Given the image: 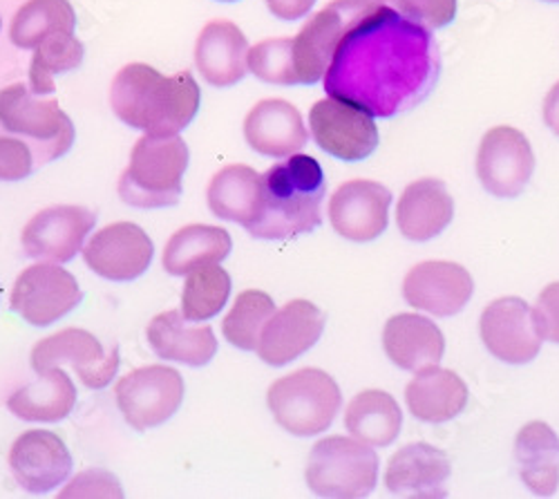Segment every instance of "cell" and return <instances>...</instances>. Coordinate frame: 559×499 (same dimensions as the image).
I'll list each match as a JSON object with an SVG mask.
<instances>
[{"label": "cell", "instance_id": "cell-37", "mask_svg": "<svg viewBox=\"0 0 559 499\" xmlns=\"http://www.w3.org/2000/svg\"><path fill=\"white\" fill-rule=\"evenodd\" d=\"M249 70L264 83L298 85L294 38H266L249 50Z\"/></svg>", "mask_w": 559, "mask_h": 499}, {"label": "cell", "instance_id": "cell-34", "mask_svg": "<svg viewBox=\"0 0 559 499\" xmlns=\"http://www.w3.org/2000/svg\"><path fill=\"white\" fill-rule=\"evenodd\" d=\"M85 50L74 32H57L45 38L29 63V87L38 97L55 95V76L68 74L83 63Z\"/></svg>", "mask_w": 559, "mask_h": 499}, {"label": "cell", "instance_id": "cell-30", "mask_svg": "<svg viewBox=\"0 0 559 499\" xmlns=\"http://www.w3.org/2000/svg\"><path fill=\"white\" fill-rule=\"evenodd\" d=\"M515 462L522 482L539 497L559 486V437L544 421L526 424L515 439Z\"/></svg>", "mask_w": 559, "mask_h": 499}, {"label": "cell", "instance_id": "cell-33", "mask_svg": "<svg viewBox=\"0 0 559 499\" xmlns=\"http://www.w3.org/2000/svg\"><path fill=\"white\" fill-rule=\"evenodd\" d=\"M76 14L70 0H25L10 25V38L21 50H34L57 34L74 32Z\"/></svg>", "mask_w": 559, "mask_h": 499}, {"label": "cell", "instance_id": "cell-15", "mask_svg": "<svg viewBox=\"0 0 559 499\" xmlns=\"http://www.w3.org/2000/svg\"><path fill=\"white\" fill-rule=\"evenodd\" d=\"M155 256L148 234L132 222H115L90 238L83 249L85 264L97 276L115 283H130L144 276Z\"/></svg>", "mask_w": 559, "mask_h": 499}, {"label": "cell", "instance_id": "cell-3", "mask_svg": "<svg viewBox=\"0 0 559 499\" xmlns=\"http://www.w3.org/2000/svg\"><path fill=\"white\" fill-rule=\"evenodd\" d=\"M328 193L322 166L311 155H292L262 175V206L247 231L258 240H289L318 229Z\"/></svg>", "mask_w": 559, "mask_h": 499}, {"label": "cell", "instance_id": "cell-21", "mask_svg": "<svg viewBox=\"0 0 559 499\" xmlns=\"http://www.w3.org/2000/svg\"><path fill=\"white\" fill-rule=\"evenodd\" d=\"M450 475L452 464L445 452L426 441H416L390 458L385 486L399 497H445Z\"/></svg>", "mask_w": 559, "mask_h": 499}, {"label": "cell", "instance_id": "cell-10", "mask_svg": "<svg viewBox=\"0 0 559 499\" xmlns=\"http://www.w3.org/2000/svg\"><path fill=\"white\" fill-rule=\"evenodd\" d=\"M183 392L181 375L168 366L132 370L115 385L119 411L136 432L166 424L181 407Z\"/></svg>", "mask_w": 559, "mask_h": 499}, {"label": "cell", "instance_id": "cell-2", "mask_svg": "<svg viewBox=\"0 0 559 499\" xmlns=\"http://www.w3.org/2000/svg\"><path fill=\"white\" fill-rule=\"evenodd\" d=\"M200 104L202 93L191 72L166 76L153 66L130 63L110 85L112 112L146 134H177L195 119Z\"/></svg>", "mask_w": 559, "mask_h": 499}, {"label": "cell", "instance_id": "cell-46", "mask_svg": "<svg viewBox=\"0 0 559 499\" xmlns=\"http://www.w3.org/2000/svg\"><path fill=\"white\" fill-rule=\"evenodd\" d=\"M0 25H3V21H0Z\"/></svg>", "mask_w": 559, "mask_h": 499}, {"label": "cell", "instance_id": "cell-35", "mask_svg": "<svg viewBox=\"0 0 559 499\" xmlns=\"http://www.w3.org/2000/svg\"><path fill=\"white\" fill-rule=\"evenodd\" d=\"M230 296V276L219 264L191 271L181 292V313L195 323L215 319Z\"/></svg>", "mask_w": 559, "mask_h": 499}, {"label": "cell", "instance_id": "cell-40", "mask_svg": "<svg viewBox=\"0 0 559 499\" xmlns=\"http://www.w3.org/2000/svg\"><path fill=\"white\" fill-rule=\"evenodd\" d=\"M121 497L123 490L119 486V479L106 471L92 468L81 473L76 479L70 482V486L61 492V497Z\"/></svg>", "mask_w": 559, "mask_h": 499}, {"label": "cell", "instance_id": "cell-17", "mask_svg": "<svg viewBox=\"0 0 559 499\" xmlns=\"http://www.w3.org/2000/svg\"><path fill=\"white\" fill-rule=\"evenodd\" d=\"M475 281L471 271L448 260H426L407 271L403 281V296L409 307L441 316L459 313L471 302Z\"/></svg>", "mask_w": 559, "mask_h": 499}, {"label": "cell", "instance_id": "cell-38", "mask_svg": "<svg viewBox=\"0 0 559 499\" xmlns=\"http://www.w3.org/2000/svg\"><path fill=\"white\" fill-rule=\"evenodd\" d=\"M407 21L428 29H441L456 16V0H385Z\"/></svg>", "mask_w": 559, "mask_h": 499}, {"label": "cell", "instance_id": "cell-18", "mask_svg": "<svg viewBox=\"0 0 559 499\" xmlns=\"http://www.w3.org/2000/svg\"><path fill=\"white\" fill-rule=\"evenodd\" d=\"M392 193L371 179H352L330 200L334 231L352 242H371L388 229Z\"/></svg>", "mask_w": 559, "mask_h": 499}, {"label": "cell", "instance_id": "cell-42", "mask_svg": "<svg viewBox=\"0 0 559 499\" xmlns=\"http://www.w3.org/2000/svg\"><path fill=\"white\" fill-rule=\"evenodd\" d=\"M264 3L277 21L294 23V21L305 19L311 12L316 0H264Z\"/></svg>", "mask_w": 559, "mask_h": 499}, {"label": "cell", "instance_id": "cell-36", "mask_svg": "<svg viewBox=\"0 0 559 499\" xmlns=\"http://www.w3.org/2000/svg\"><path fill=\"white\" fill-rule=\"evenodd\" d=\"M275 311V302L260 289H247L236 298V305L222 323L224 338L238 349L255 352L260 334Z\"/></svg>", "mask_w": 559, "mask_h": 499}, {"label": "cell", "instance_id": "cell-7", "mask_svg": "<svg viewBox=\"0 0 559 499\" xmlns=\"http://www.w3.org/2000/svg\"><path fill=\"white\" fill-rule=\"evenodd\" d=\"M305 479L318 497H367L379 484V455L356 437H324L311 448Z\"/></svg>", "mask_w": 559, "mask_h": 499}, {"label": "cell", "instance_id": "cell-11", "mask_svg": "<svg viewBox=\"0 0 559 499\" xmlns=\"http://www.w3.org/2000/svg\"><path fill=\"white\" fill-rule=\"evenodd\" d=\"M83 300L76 278L59 262L27 266L12 289V311L34 328H48L66 319Z\"/></svg>", "mask_w": 559, "mask_h": 499}, {"label": "cell", "instance_id": "cell-12", "mask_svg": "<svg viewBox=\"0 0 559 499\" xmlns=\"http://www.w3.org/2000/svg\"><path fill=\"white\" fill-rule=\"evenodd\" d=\"M311 138L324 153L343 162H362L379 146L374 115L365 108L330 97L309 110Z\"/></svg>", "mask_w": 559, "mask_h": 499}, {"label": "cell", "instance_id": "cell-20", "mask_svg": "<svg viewBox=\"0 0 559 499\" xmlns=\"http://www.w3.org/2000/svg\"><path fill=\"white\" fill-rule=\"evenodd\" d=\"M10 468L25 490L40 495L61 486L70 477L72 455L57 432L27 430L10 450Z\"/></svg>", "mask_w": 559, "mask_h": 499}, {"label": "cell", "instance_id": "cell-41", "mask_svg": "<svg viewBox=\"0 0 559 499\" xmlns=\"http://www.w3.org/2000/svg\"><path fill=\"white\" fill-rule=\"evenodd\" d=\"M533 311L542 338L559 345V283L542 289Z\"/></svg>", "mask_w": 559, "mask_h": 499}, {"label": "cell", "instance_id": "cell-45", "mask_svg": "<svg viewBox=\"0 0 559 499\" xmlns=\"http://www.w3.org/2000/svg\"><path fill=\"white\" fill-rule=\"evenodd\" d=\"M546 3H559V0H546Z\"/></svg>", "mask_w": 559, "mask_h": 499}, {"label": "cell", "instance_id": "cell-28", "mask_svg": "<svg viewBox=\"0 0 559 499\" xmlns=\"http://www.w3.org/2000/svg\"><path fill=\"white\" fill-rule=\"evenodd\" d=\"M76 385L63 368L38 372V379L23 385L8 399L10 413L23 421L55 424L72 415Z\"/></svg>", "mask_w": 559, "mask_h": 499}, {"label": "cell", "instance_id": "cell-13", "mask_svg": "<svg viewBox=\"0 0 559 499\" xmlns=\"http://www.w3.org/2000/svg\"><path fill=\"white\" fill-rule=\"evenodd\" d=\"M535 170V153L526 134L512 126L490 128L479 144L477 177L481 187L499 198H520Z\"/></svg>", "mask_w": 559, "mask_h": 499}, {"label": "cell", "instance_id": "cell-1", "mask_svg": "<svg viewBox=\"0 0 559 499\" xmlns=\"http://www.w3.org/2000/svg\"><path fill=\"white\" fill-rule=\"evenodd\" d=\"M439 74L441 57L430 29L385 3L347 32L324 74V93L392 119L424 104Z\"/></svg>", "mask_w": 559, "mask_h": 499}, {"label": "cell", "instance_id": "cell-44", "mask_svg": "<svg viewBox=\"0 0 559 499\" xmlns=\"http://www.w3.org/2000/svg\"><path fill=\"white\" fill-rule=\"evenodd\" d=\"M219 3H238V0H219Z\"/></svg>", "mask_w": 559, "mask_h": 499}, {"label": "cell", "instance_id": "cell-14", "mask_svg": "<svg viewBox=\"0 0 559 499\" xmlns=\"http://www.w3.org/2000/svg\"><path fill=\"white\" fill-rule=\"evenodd\" d=\"M479 332L486 349L508 366H526L535 360L544 341L533 307L518 296L492 300L481 313Z\"/></svg>", "mask_w": 559, "mask_h": 499}, {"label": "cell", "instance_id": "cell-22", "mask_svg": "<svg viewBox=\"0 0 559 499\" xmlns=\"http://www.w3.org/2000/svg\"><path fill=\"white\" fill-rule=\"evenodd\" d=\"M247 144L264 157H292L300 153L309 132L300 110L285 99H264L245 119Z\"/></svg>", "mask_w": 559, "mask_h": 499}, {"label": "cell", "instance_id": "cell-25", "mask_svg": "<svg viewBox=\"0 0 559 499\" xmlns=\"http://www.w3.org/2000/svg\"><path fill=\"white\" fill-rule=\"evenodd\" d=\"M383 347L396 368L418 372L439 366L445 352V338L426 316L396 313L383 330Z\"/></svg>", "mask_w": 559, "mask_h": 499}, {"label": "cell", "instance_id": "cell-23", "mask_svg": "<svg viewBox=\"0 0 559 499\" xmlns=\"http://www.w3.org/2000/svg\"><path fill=\"white\" fill-rule=\"evenodd\" d=\"M249 50V40L236 23L211 21L198 36L195 66L206 83L230 87L247 76Z\"/></svg>", "mask_w": 559, "mask_h": 499}, {"label": "cell", "instance_id": "cell-29", "mask_svg": "<svg viewBox=\"0 0 559 499\" xmlns=\"http://www.w3.org/2000/svg\"><path fill=\"white\" fill-rule=\"evenodd\" d=\"M206 200L217 217L238 222L247 229L262 206V175L245 164L224 166L213 175Z\"/></svg>", "mask_w": 559, "mask_h": 499}, {"label": "cell", "instance_id": "cell-8", "mask_svg": "<svg viewBox=\"0 0 559 499\" xmlns=\"http://www.w3.org/2000/svg\"><path fill=\"white\" fill-rule=\"evenodd\" d=\"M383 5L385 0H334L313 14L294 38L298 85H311L324 79L347 32Z\"/></svg>", "mask_w": 559, "mask_h": 499}, {"label": "cell", "instance_id": "cell-6", "mask_svg": "<svg viewBox=\"0 0 559 499\" xmlns=\"http://www.w3.org/2000/svg\"><path fill=\"white\" fill-rule=\"evenodd\" d=\"M266 403L280 428L296 437H316L334 424L343 396L334 377L305 368L277 379L266 392Z\"/></svg>", "mask_w": 559, "mask_h": 499}, {"label": "cell", "instance_id": "cell-31", "mask_svg": "<svg viewBox=\"0 0 559 499\" xmlns=\"http://www.w3.org/2000/svg\"><path fill=\"white\" fill-rule=\"evenodd\" d=\"M233 249L230 234L222 226L189 224L166 242L162 264L170 276H189L191 271L219 264Z\"/></svg>", "mask_w": 559, "mask_h": 499}, {"label": "cell", "instance_id": "cell-16", "mask_svg": "<svg viewBox=\"0 0 559 499\" xmlns=\"http://www.w3.org/2000/svg\"><path fill=\"white\" fill-rule=\"evenodd\" d=\"M95 222L97 215L85 206H48L23 226L21 242L29 258L63 264L83 249L85 238L95 229Z\"/></svg>", "mask_w": 559, "mask_h": 499}, {"label": "cell", "instance_id": "cell-24", "mask_svg": "<svg viewBox=\"0 0 559 499\" xmlns=\"http://www.w3.org/2000/svg\"><path fill=\"white\" fill-rule=\"evenodd\" d=\"M454 217V200L441 179H418L403 191L396 206L401 236L412 242H428L441 236Z\"/></svg>", "mask_w": 559, "mask_h": 499}, {"label": "cell", "instance_id": "cell-43", "mask_svg": "<svg viewBox=\"0 0 559 499\" xmlns=\"http://www.w3.org/2000/svg\"><path fill=\"white\" fill-rule=\"evenodd\" d=\"M542 115H544V123L559 138V81L548 90Z\"/></svg>", "mask_w": 559, "mask_h": 499}, {"label": "cell", "instance_id": "cell-19", "mask_svg": "<svg viewBox=\"0 0 559 499\" xmlns=\"http://www.w3.org/2000/svg\"><path fill=\"white\" fill-rule=\"evenodd\" d=\"M322 332L324 313L320 307L298 298L273 311L260 334L255 352L266 366L283 368L309 352L320 341Z\"/></svg>", "mask_w": 559, "mask_h": 499}, {"label": "cell", "instance_id": "cell-4", "mask_svg": "<svg viewBox=\"0 0 559 499\" xmlns=\"http://www.w3.org/2000/svg\"><path fill=\"white\" fill-rule=\"evenodd\" d=\"M189 146L179 134H144L132 148L119 179V195L136 209H164L179 202Z\"/></svg>", "mask_w": 559, "mask_h": 499}, {"label": "cell", "instance_id": "cell-39", "mask_svg": "<svg viewBox=\"0 0 559 499\" xmlns=\"http://www.w3.org/2000/svg\"><path fill=\"white\" fill-rule=\"evenodd\" d=\"M36 170L32 148L14 134L0 130V181H21Z\"/></svg>", "mask_w": 559, "mask_h": 499}, {"label": "cell", "instance_id": "cell-9", "mask_svg": "<svg viewBox=\"0 0 559 499\" xmlns=\"http://www.w3.org/2000/svg\"><path fill=\"white\" fill-rule=\"evenodd\" d=\"M29 360L36 375L68 366L90 390L108 388L121 363L117 345H104L95 334L79 328H68L38 341Z\"/></svg>", "mask_w": 559, "mask_h": 499}, {"label": "cell", "instance_id": "cell-26", "mask_svg": "<svg viewBox=\"0 0 559 499\" xmlns=\"http://www.w3.org/2000/svg\"><path fill=\"white\" fill-rule=\"evenodd\" d=\"M148 343L164 360L202 368L217 354V338L211 325H195L179 309L164 311L148 325Z\"/></svg>", "mask_w": 559, "mask_h": 499}, {"label": "cell", "instance_id": "cell-5", "mask_svg": "<svg viewBox=\"0 0 559 499\" xmlns=\"http://www.w3.org/2000/svg\"><path fill=\"white\" fill-rule=\"evenodd\" d=\"M0 130L32 148L36 168L63 157L74 144V123L59 102L38 97L23 83L0 90Z\"/></svg>", "mask_w": 559, "mask_h": 499}, {"label": "cell", "instance_id": "cell-27", "mask_svg": "<svg viewBox=\"0 0 559 499\" xmlns=\"http://www.w3.org/2000/svg\"><path fill=\"white\" fill-rule=\"evenodd\" d=\"M468 385L445 368L418 370L405 388L409 413L426 424H443L459 417L468 405Z\"/></svg>", "mask_w": 559, "mask_h": 499}, {"label": "cell", "instance_id": "cell-32", "mask_svg": "<svg viewBox=\"0 0 559 499\" xmlns=\"http://www.w3.org/2000/svg\"><path fill=\"white\" fill-rule=\"evenodd\" d=\"M403 426V413L396 399L385 390L358 392L345 411V428L358 441L385 448L396 441Z\"/></svg>", "mask_w": 559, "mask_h": 499}]
</instances>
